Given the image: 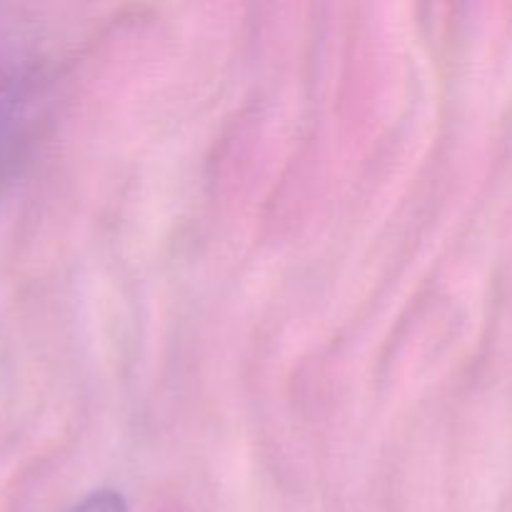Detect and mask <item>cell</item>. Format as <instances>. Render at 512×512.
I'll list each match as a JSON object with an SVG mask.
<instances>
[{
	"label": "cell",
	"mask_w": 512,
	"mask_h": 512,
	"mask_svg": "<svg viewBox=\"0 0 512 512\" xmlns=\"http://www.w3.org/2000/svg\"><path fill=\"white\" fill-rule=\"evenodd\" d=\"M73 512H128V508H125L123 495L113 493V490H98V493L88 495Z\"/></svg>",
	"instance_id": "cell-1"
}]
</instances>
